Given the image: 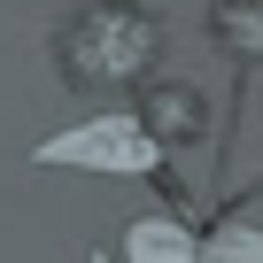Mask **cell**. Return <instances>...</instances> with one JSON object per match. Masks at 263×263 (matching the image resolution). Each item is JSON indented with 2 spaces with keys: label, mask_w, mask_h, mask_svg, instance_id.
<instances>
[{
  "label": "cell",
  "mask_w": 263,
  "mask_h": 263,
  "mask_svg": "<svg viewBox=\"0 0 263 263\" xmlns=\"http://www.w3.org/2000/svg\"><path fill=\"white\" fill-rule=\"evenodd\" d=\"M209 39L263 62V0H209Z\"/></svg>",
  "instance_id": "cell-5"
},
{
  "label": "cell",
  "mask_w": 263,
  "mask_h": 263,
  "mask_svg": "<svg viewBox=\"0 0 263 263\" xmlns=\"http://www.w3.org/2000/svg\"><path fill=\"white\" fill-rule=\"evenodd\" d=\"M201 263H263V232H248V224H224L217 240H201Z\"/></svg>",
  "instance_id": "cell-6"
},
{
  "label": "cell",
  "mask_w": 263,
  "mask_h": 263,
  "mask_svg": "<svg viewBox=\"0 0 263 263\" xmlns=\"http://www.w3.org/2000/svg\"><path fill=\"white\" fill-rule=\"evenodd\" d=\"M93 263H116V255H108V248H101V255H93Z\"/></svg>",
  "instance_id": "cell-7"
},
{
  "label": "cell",
  "mask_w": 263,
  "mask_h": 263,
  "mask_svg": "<svg viewBox=\"0 0 263 263\" xmlns=\"http://www.w3.org/2000/svg\"><path fill=\"white\" fill-rule=\"evenodd\" d=\"M163 47V16L147 0H93L62 31V78L70 85H124Z\"/></svg>",
  "instance_id": "cell-1"
},
{
  "label": "cell",
  "mask_w": 263,
  "mask_h": 263,
  "mask_svg": "<svg viewBox=\"0 0 263 263\" xmlns=\"http://www.w3.org/2000/svg\"><path fill=\"white\" fill-rule=\"evenodd\" d=\"M124 263H201V240L171 217H140L124 232Z\"/></svg>",
  "instance_id": "cell-4"
},
{
  "label": "cell",
  "mask_w": 263,
  "mask_h": 263,
  "mask_svg": "<svg viewBox=\"0 0 263 263\" xmlns=\"http://www.w3.org/2000/svg\"><path fill=\"white\" fill-rule=\"evenodd\" d=\"M140 124L155 132L163 147H171V140H194V132H201V93H194V85H147Z\"/></svg>",
  "instance_id": "cell-3"
},
{
  "label": "cell",
  "mask_w": 263,
  "mask_h": 263,
  "mask_svg": "<svg viewBox=\"0 0 263 263\" xmlns=\"http://www.w3.org/2000/svg\"><path fill=\"white\" fill-rule=\"evenodd\" d=\"M39 163L54 171H108V178H147L163 171V140L140 124V116H85L54 140H39Z\"/></svg>",
  "instance_id": "cell-2"
}]
</instances>
